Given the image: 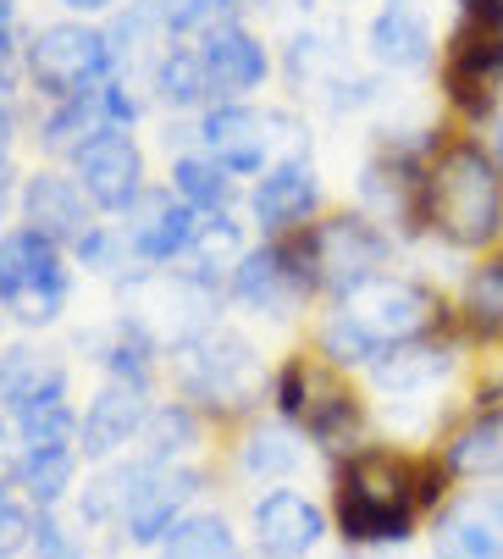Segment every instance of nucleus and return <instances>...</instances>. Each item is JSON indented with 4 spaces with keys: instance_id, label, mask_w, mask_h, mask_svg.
Here are the masks:
<instances>
[{
    "instance_id": "nucleus-1",
    "label": "nucleus",
    "mask_w": 503,
    "mask_h": 559,
    "mask_svg": "<svg viewBox=\"0 0 503 559\" xmlns=\"http://www.w3.org/2000/svg\"><path fill=\"white\" fill-rule=\"evenodd\" d=\"M427 227H438L448 245L481 250L503 227V178L492 155L476 139H459L438 155L427 173Z\"/></svg>"
},
{
    "instance_id": "nucleus-2",
    "label": "nucleus",
    "mask_w": 503,
    "mask_h": 559,
    "mask_svg": "<svg viewBox=\"0 0 503 559\" xmlns=\"http://www.w3.org/2000/svg\"><path fill=\"white\" fill-rule=\"evenodd\" d=\"M415 465L387 449H366L349 460L338 483V526L349 543H404L415 532Z\"/></svg>"
},
{
    "instance_id": "nucleus-3",
    "label": "nucleus",
    "mask_w": 503,
    "mask_h": 559,
    "mask_svg": "<svg viewBox=\"0 0 503 559\" xmlns=\"http://www.w3.org/2000/svg\"><path fill=\"white\" fill-rule=\"evenodd\" d=\"M338 322L360 338V349L371 360H382L387 349L421 344L443 322V299L421 283H404V277H371L366 288H355L344 299Z\"/></svg>"
},
{
    "instance_id": "nucleus-4",
    "label": "nucleus",
    "mask_w": 503,
    "mask_h": 559,
    "mask_svg": "<svg viewBox=\"0 0 503 559\" xmlns=\"http://www.w3.org/2000/svg\"><path fill=\"white\" fill-rule=\"evenodd\" d=\"M0 305H7L17 322L39 328L56 322L67 305V266L56 255V245L34 227H17L0 238Z\"/></svg>"
},
{
    "instance_id": "nucleus-5",
    "label": "nucleus",
    "mask_w": 503,
    "mask_h": 559,
    "mask_svg": "<svg viewBox=\"0 0 503 559\" xmlns=\"http://www.w3.org/2000/svg\"><path fill=\"white\" fill-rule=\"evenodd\" d=\"M106 67H111V39L89 23H50L28 39V78L50 100L89 95L106 78Z\"/></svg>"
},
{
    "instance_id": "nucleus-6",
    "label": "nucleus",
    "mask_w": 503,
    "mask_h": 559,
    "mask_svg": "<svg viewBox=\"0 0 503 559\" xmlns=\"http://www.w3.org/2000/svg\"><path fill=\"white\" fill-rule=\"evenodd\" d=\"M172 366H178V382L189 399H205V405H243L255 393V349L238 333H200L189 344L172 349Z\"/></svg>"
},
{
    "instance_id": "nucleus-7",
    "label": "nucleus",
    "mask_w": 503,
    "mask_h": 559,
    "mask_svg": "<svg viewBox=\"0 0 503 559\" xmlns=\"http://www.w3.org/2000/svg\"><path fill=\"white\" fill-rule=\"evenodd\" d=\"M304 245H310L315 288H332L338 299H349L355 288L382 277V261H387V238L366 216H332L304 233Z\"/></svg>"
},
{
    "instance_id": "nucleus-8",
    "label": "nucleus",
    "mask_w": 503,
    "mask_h": 559,
    "mask_svg": "<svg viewBox=\"0 0 503 559\" xmlns=\"http://www.w3.org/2000/svg\"><path fill=\"white\" fill-rule=\"evenodd\" d=\"M498 84H503V34L481 23H459L443 56V90L459 117L487 122L498 111Z\"/></svg>"
},
{
    "instance_id": "nucleus-9",
    "label": "nucleus",
    "mask_w": 503,
    "mask_h": 559,
    "mask_svg": "<svg viewBox=\"0 0 503 559\" xmlns=\"http://www.w3.org/2000/svg\"><path fill=\"white\" fill-rule=\"evenodd\" d=\"M277 405H283V416L304 421V432L321 438V443L349 438L355 421H360L355 393H349L338 377H326L321 366H304V360H288V366H283V377H277Z\"/></svg>"
},
{
    "instance_id": "nucleus-10",
    "label": "nucleus",
    "mask_w": 503,
    "mask_h": 559,
    "mask_svg": "<svg viewBox=\"0 0 503 559\" xmlns=\"http://www.w3.org/2000/svg\"><path fill=\"white\" fill-rule=\"evenodd\" d=\"M315 288V266H310V245L294 238V245H266V250H249L232 266V294L255 310L283 316L299 294Z\"/></svg>"
},
{
    "instance_id": "nucleus-11",
    "label": "nucleus",
    "mask_w": 503,
    "mask_h": 559,
    "mask_svg": "<svg viewBox=\"0 0 503 559\" xmlns=\"http://www.w3.org/2000/svg\"><path fill=\"white\" fill-rule=\"evenodd\" d=\"M77 178H83L89 205L133 211L144 200V155H139V144L122 128H106V133H95L89 144L77 150Z\"/></svg>"
},
{
    "instance_id": "nucleus-12",
    "label": "nucleus",
    "mask_w": 503,
    "mask_h": 559,
    "mask_svg": "<svg viewBox=\"0 0 503 559\" xmlns=\"http://www.w3.org/2000/svg\"><path fill=\"white\" fill-rule=\"evenodd\" d=\"M438 559H503V483L454 499L438 515Z\"/></svg>"
},
{
    "instance_id": "nucleus-13",
    "label": "nucleus",
    "mask_w": 503,
    "mask_h": 559,
    "mask_svg": "<svg viewBox=\"0 0 503 559\" xmlns=\"http://www.w3.org/2000/svg\"><path fill=\"white\" fill-rule=\"evenodd\" d=\"M194 205L189 200H172V194H144L133 211H128V250L139 261H172L183 250H194Z\"/></svg>"
},
{
    "instance_id": "nucleus-14",
    "label": "nucleus",
    "mask_w": 503,
    "mask_h": 559,
    "mask_svg": "<svg viewBox=\"0 0 503 559\" xmlns=\"http://www.w3.org/2000/svg\"><path fill=\"white\" fill-rule=\"evenodd\" d=\"M200 493V471H189V465H160L149 483L133 493V504H128V537L139 543V548H149V543H166L172 537V526H178V515H183V504Z\"/></svg>"
},
{
    "instance_id": "nucleus-15",
    "label": "nucleus",
    "mask_w": 503,
    "mask_h": 559,
    "mask_svg": "<svg viewBox=\"0 0 503 559\" xmlns=\"http://www.w3.org/2000/svg\"><path fill=\"white\" fill-rule=\"evenodd\" d=\"M321 532H326L321 510L304 493H294V488H277V493H266L255 504V543L272 559H304L321 543Z\"/></svg>"
},
{
    "instance_id": "nucleus-16",
    "label": "nucleus",
    "mask_w": 503,
    "mask_h": 559,
    "mask_svg": "<svg viewBox=\"0 0 503 559\" xmlns=\"http://www.w3.org/2000/svg\"><path fill=\"white\" fill-rule=\"evenodd\" d=\"M23 216H28L34 233L50 238V245L83 238L89 233V194H83V183H72L61 173H34L23 183Z\"/></svg>"
},
{
    "instance_id": "nucleus-17",
    "label": "nucleus",
    "mask_w": 503,
    "mask_h": 559,
    "mask_svg": "<svg viewBox=\"0 0 503 559\" xmlns=\"http://www.w3.org/2000/svg\"><path fill=\"white\" fill-rule=\"evenodd\" d=\"M144 427H149L144 388L111 382V388L95 393V405H89V416H83V432H77V438H83V454H89V460H106V454H117L122 443H133Z\"/></svg>"
},
{
    "instance_id": "nucleus-18",
    "label": "nucleus",
    "mask_w": 503,
    "mask_h": 559,
    "mask_svg": "<svg viewBox=\"0 0 503 559\" xmlns=\"http://www.w3.org/2000/svg\"><path fill=\"white\" fill-rule=\"evenodd\" d=\"M67 399V371L56 360H45L39 349H7L0 355V405L12 416H28L39 405H61Z\"/></svg>"
},
{
    "instance_id": "nucleus-19",
    "label": "nucleus",
    "mask_w": 503,
    "mask_h": 559,
    "mask_svg": "<svg viewBox=\"0 0 503 559\" xmlns=\"http://www.w3.org/2000/svg\"><path fill=\"white\" fill-rule=\"evenodd\" d=\"M205 150H211V162L221 173H261L266 162V128L255 111H243V106H216L205 111V128H200Z\"/></svg>"
},
{
    "instance_id": "nucleus-20",
    "label": "nucleus",
    "mask_w": 503,
    "mask_h": 559,
    "mask_svg": "<svg viewBox=\"0 0 503 559\" xmlns=\"http://www.w3.org/2000/svg\"><path fill=\"white\" fill-rule=\"evenodd\" d=\"M371 56L382 67H421L432 56V28H427V12L415 0H387L371 23Z\"/></svg>"
},
{
    "instance_id": "nucleus-21",
    "label": "nucleus",
    "mask_w": 503,
    "mask_h": 559,
    "mask_svg": "<svg viewBox=\"0 0 503 559\" xmlns=\"http://www.w3.org/2000/svg\"><path fill=\"white\" fill-rule=\"evenodd\" d=\"M315 200H321L315 167L294 155V162H283V167H272L261 178V189H255V222L261 227H294V222H304L315 211Z\"/></svg>"
},
{
    "instance_id": "nucleus-22",
    "label": "nucleus",
    "mask_w": 503,
    "mask_h": 559,
    "mask_svg": "<svg viewBox=\"0 0 503 559\" xmlns=\"http://www.w3.org/2000/svg\"><path fill=\"white\" fill-rule=\"evenodd\" d=\"M200 61L211 72V90H227V95H243V90H255L261 78H266V50H261L255 34H243V28L205 34Z\"/></svg>"
},
{
    "instance_id": "nucleus-23",
    "label": "nucleus",
    "mask_w": 503,
    "mask_h": 559,
    "mask_svg": "<svg viewBox=\"0 0 503 559\" xmlns=\"http://www.w3.org/2000/svg\"><path fill=\"white\" fill-rule=\"evenodd\" d=\"M454 355L448 349H432V344H404V349H387V360H376V388L393 399H421L432 393L443 377H448Z\"/></svg>"
},
{
    "instance_id": "nucleus-24",
    "label": "nucleus",
    "mask_w": 503,
    "mask_h": 559,
    "mask_svg": "<svg viewBox=\"0 0 503 559\" xmlns=\"http://www.w3.org/2000/svg\"><path fill=\"white\" fill-rule=\"evenodd\" d=\"M448 471L459 476H503V411H481L448 438Z\"/></svg>"
},
{
    "instance_id": "nucleus-25",
    "label": "nucleus",
    "mask_w": 503,
    "mask_h": 559,
    "mask_svg": "<svg viewBox=\"0 0 503 559\" xmlns=\"http://www.w3.org/2000/svg\"><path fill=\"white\" fill-rule=\"evenodd\" d=\"M111 128V117H106V100H100V90H89V95H72V100H61L56 111H50V122H45V150H83L95 133H106Z\"/></svg>"
},
{
    "instance_id": "nucleus-26",
    "label": "nucleus",
    "mask_w": 503,
    "mask_h": 559,
    "mask_svg": "<svg viewBox=\"0 0 503 559\" xmlns=\"http://www.w3.org/2000/svg\"><path fill=\"white\" fill-rule=\"evenodd\" d=\"M72 471H77V449H28V454L17 460V488H23L39 510H50V504L72 488Z\"/></svg>"
},
{
    "instance_id": "nucleus-27",
    "label": "nucleus",
    "mask_w": 503,
    "mask_h": 559,
    "mask_svg": "<svg viewBox=\"0 0 503 559\" xmlns=\"http://www.w3.org/2000/svg\"><path fill=\"white\" fill-rule=\"evenodd\" d=\"M166 559H238V537L221 515H189L160 543Z\"/></svg>"
},
{
    "instance_id": "nucleus-28",
    "label": "nucleus",
    "mask_w": 503,
    "mask_h": 559,
    "mask_svg": "<svg viewBox=\"0 0 503 559\" xmlns=\"http://www.w3.org/2000/svg\"><path fill=\"white\" fill-rule=\"evenodd\" d=\"M465 322L476 338H503V255L481 261L465 283Z\"/></svg>"
},
{
    "instance_id": "nucleus-29",
    "label": "nucleus",
    "mask_w": 503,
    "mask_h": 559,
    "mask_svg": "<svg viewBox=\"0 0 503 559\" xmlns=\"http://www.w3.org/2000/svg\"><path fill=\"white\" fill-rule=\"evenodd\" d=\"M155 90H160L166 106H200L211 95V72H205V61L194 50L172 45L160 56V67H155Z\"/></svg>"
},
{
    "instance_id": "nucleus-30",
    "label": "nucleus",
    "mask_w": 503,
    "mask_h": 559,
    "mask_svg": "<svg viewBox=\"0 0 503 559\" xmlns=\"http://www.w3.org/2000/svg\"><path fill=\"white\" fill-rule=\"evenodd\" d=\"M172 183H178V200H189L194 211H221L232 183L216 162H200V155H183V162L172 167Z\"/></svg>"
},
{
    "instance_id": "nucleus-31",
    "label": "nucleus",
    "mask_w": 503,
    "mask_h": 559,
    "mask_svg": "<svg viewBox=\"0 0 503 559\" xmlns=\"http://www.w3.org/2000/svg\"><path fill=\"white\" fill-rule=\"evenodd\" d=\"M17 427H23V443H28V449H72L77 432H83L67 399H61V405H39V411L17 416Z\"/></svg>"
},
{
    "instance_id": "nucleus-32",
    "label": "nucleus",
    "mask_w": 503,
    "mask_h": 559,
    "mask_svg": "<svg viewBox=\"0 0 503 559\" xmlns=\"http://www.w3.org/2000/svg\"><path fill=\"white\" fill-rule=\"evenodd\" d=\"M294 460H299V449H294L288 432H277V427H266V432H255V438L243 443V471H249V476H288Z\"/></svg>"
},
{
    "instance_id": "nucleus-33",
    "label": "nucleus",
    "mask_w": 503,
    "mask_h": 559,
    "mask_svg": "<svg viewBox=\"0 0 503 559\" xmlns=\"http://www.w3.org/2000/svg\"><path fill=\"white\" fill-rule=\"evenodd\" d=\"M144 438H149V460H160V465H166L178 449H189V443H194V416H189L183 405H166V411H155V416H149Z\"/></svg>"
},
{
    "instance_id": "nucleus-34",
    "label": "nucleus",
    "mask_w": 503,
    "mask_h": 559,
    "mask_svg": "<svg viewBox=\"0 0 503 559\" xmlns=\"http://www.w3.org/2000/svg\"><path fill=\"white\" fill-rule=\"evenodd\" d=\"M194 255H200V277H211L221 261H232V255H238V222H227V216L205 222V227L194 233Z\"/></svg>"
},
{
    "instance_id": "nucleus-35",
    "label": "nucleus",
    "mask_w": 503,
    "mask_h": 559,
    "mask_svg": "<svg viewBox=\"0 0 503 559\" xmlns=\"http://www.w3.org/2000/svg\"><path fill=\"white\" fill-rule=\"evenodd\" d=\"M28 543H34V515L17 499L0 493V559H17Z\"/></svg>"
},
{
    "instance_id": "nucleus-36",
    "label": "nucleus",
    "mask_w": 503,
    "mask_h": 559,
    "mask_svg": "<svg viewBox=\"0 0 503 559\" xmlns=\"http://www.w3.org/2000/svg\"><path fill=\"white\" fill-rule=\"evenodd\" d=\"M211 7H221V0H155V17L166 34H189L211 17Z\"/></svg>"
},
{
    "instance_id": "nucleus-37",
    "label": "nucleus",
    "mask_w": 503,
    "mask_h": 559,
    "mask_svg": "<svg viewBox=\"0 0 503 559\" xmlns=\"http://www.w3.org/2000/svg\"><path fill=\"white\" fill-rule=\"evenodd\" d=\"M34 559H83V554H77V543L45 515V521L34 526Z\"/></svg>"
},
{
    "instance_id": "nucleus-38",
    "label": "nucleus",
    "mask_w": 503,
    "mask_h": 559,
    "mask_svg": "<svg viewBox=\"0 0 503 559\" xmlns=\"http://www.w3.org/2000/svg\"><path fill=\"white\" fill-rule=\"evenodd\" d=\"M459 7H465V23H481V28L503 34V0H459Z\"/></svg>"
},
{
    "instance_id": "nucleus-39",
    "label": "nucleus",
    "mask_w": 503,
    "mask_h": 559,
    "mask_svg": "<svg viewBox=\"0 0 503 559\" xmlns=\"http://www.w3.org/2000/svg\"><path fill=\"white\" fill-rule=\"evenodd\" d=\"M77 255H83V266H111V238L89 227V233L77 238Z\"/></svg>"
},
{
    "instance_id": "nucleus-40",
    "label": "nucleus",
    "mask_w": 503,
    "mask_h": 559,
    "mask_svg": "<svg viewBox=\"0 0 503 559\" xmlns=\"http://www.w3.org/2000/svg\"><path fill=\"white\" fill-rule=\"evenodd\" d=\"M100 100H106V117H111V128H128V122H133V100L122 95V84H106V90H100Z\"/></svg>"
},
{
    "instance_id": "nucleus-41",
    "label": "nucleus",
    "mask_w": 503,
    "mask_h": 559,
    "mask_svg": "<svg viewBox=\"0 0 503 559\" xmlns=\"http://www.w3.org/2000/svg\"><path fill=\"white\" fill-rule=\"evenodd\" d=\"M7 205H12V162L0 155V216H7Z\"/></svg>"
},
{
    "instance_id": "nucleus-42",
    "label": "nucleus",
    "mask_w": 503,
    "mask_h": 559,
    "mask_svg": "<svg viewBox=\"0 0 503 559\" xmlns=\"http://www.w3.org/2000/svg\"><path fill=\"white\" fill-rule=\"evenodd\" d=\"M492 167L503 173V117H498V133H492Z\"/></svg>"
},
{
    "instance_id": "nucleus-43",
    "label": "nucleus",
    "mask_w": 503,
    "mask_h": 559,
    "mask_svg": "<svg viewBox=\"0 0 503 559\" xmlns=\"http://www.w3.org/2000/svg\"><path fill=\"white\" fill-rule=\"evenodd\" d=\"M61 7H72V12H100V7H111V0H61Z\"/></svg>"
},
{
    "instance_id": "nucleus-44",
    "label": "nucleus",
    "mask_w": 503,
    "mask_h": 559,
    "mask_svg": "<svg viewBox=\"0 0 503 559\" xmlns=\"http://www.w3.org/2000/svg\"><path fill=\"white\" fill-rule=\"evenodd\" d=\"M12 7H17V0H0V23H7V17H12Z\"/></svg>"
},
{
    "instance_id": "nucleus-45",
    "label": "nucleus",
    "mask_w": 503,
    "mask_h": 559,
    "mask_svg": "<svg viewBox=\"0 0 503 559\" xmlns=\"http://www.w3.org/2000/svg\"><path fill=\"white\" fill-rule=\"evenodd\" d=\"M221 7H261V0H221Z\"/></svg>"
},
{
    "instance_id": "nucleus-46",
    "label": "nucleus",
    "mask_w": 503,
    "mask_h": 559,
    "mask_svg": "<svg viewBox=\"0 0 503 559\" xmlns=\"http://www.w3.org/2000/svg\"><path fill=\"white\" fill-rule=\"evenodd\" d=\"M349 559H355V554H349Z\"/></svg>"
}]
</instances>
